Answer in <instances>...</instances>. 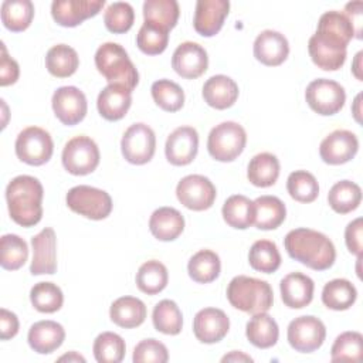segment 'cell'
I'll return each mask as SVG.
<instances>
[{"mask_svg":"<svg viewBox=\"0 0 363 363\" xmlns=\"http://www.w3.org/2000/svg\"><path fill=\"white\" fill-rule=\"evenodd\" d=\"M291 258L315 271L329 269L336 259L333 242L322 233L311 228L291 230L284 240Z\"/></svg>","mask_w":363,"mask_h":363,"instance_id":"obj_1","label":"cell"},{"mask_svg":"<svg viewBox=\"0 0 363 363\" xmlns=\"http://www.w3.org/2000/svg\"><path fill=\"white\" fill-rule=\"evenodd\" d=\"M43 184L38 179L21 174L14 177L6 189L9 214L21 227H33L43 217Z\"/></svg>","mask_w":363,"mask_h":363,"instance_id":"obj_2","label":"cell"},{"mask_svg":"<svg viewBox=\"0 0 363 363\" xmlns=\"http://www.w3.org/2000/svg\"><path fill=\"white\" fill-rule=\"evenodd\" d=\"M227 299L235 309L255 315L271 309L274 292L267 281L238 275L227 286Z\"/></svg>","mask_w":363,"mask_h":363,"instance_id":"obj_3","label":"cell"},{"mask_svg":"<svg viewBox=\"0 0 363 363\" xmlns=\"http://www.w3.org/2000/svg\"><path fill=\"white\" fill-rule=\"evenodd\" d=\"M95 67L109 84L126 86L133 91L139 74L125 48L116 43H105L95 52Z\"/></svg>","mask_w":363,"mask_h":363,"instance_id":"obj_4","label":"cell"},{"mask_svg":"<svg viewBox=\"0 0 363 363\" xmlns=\"http://www.w3.org/2000/svg\"><path fill=\"white\" fill-rule=\"evenodd\" d=\"M247 133L244 128L233 121L216 125L207 139V149L213 159L218 162H233L244 150Z\"/></svg>","mask_w":363,"mask_h":363,"instance_id":"obj_5","label":"cell"},{"mask_svg":"<svg viewBox=\"0 0 363 363\" xmlns=\"http://www.w3.org/2000/svg\"><path fill=\"white\" fill-rule=\"evenodd\" d=\"M67 206L79 216L91 220H104L112 211L111 196L101 189L79 184L67 193Z\"/></svg>","mask_w":363,"mask_h":363,"instance_id":"obj_6","label":"cell"},{"mask_svg":"<svg viewBox=\"0 0 363 363\" xmlns=\"http://www.w3.org/2000/svg\"><path fill=\"white\" fill-rule=\"evenodd\" d=\"M17 157L31 166H41L47 163L54 152V142L50 133L38 126H28L23 129L16 139Z\"/></svg>","mask_w":363,"mask_h":363,"instance_id":"obj_7","label":"cell"},{"mask_svg":"<svg viewBox=\"0 0 363 363\" xmlns=\"http://www.w3.org/2000/svg\"><path fill=\"white\" fill-rule=\"evenodd\" d=\"M99 164L98 145L88 136L79 135L68 140L62 150V166L75 176L92 173Z\"/></svg>","mask_w":363,"mask_h":363,"instance_id":"obj_8","label":"cell"},{"mask_svg":"<svg viewBox=\"0 0 363 363\" xmlns=\"http://www.w3.org/2000/svg\"><path fill=\"white\" fill-rule=\"evenodd\" d=\"M305 99L312 111L329 116L337 113L343 108L346 92L339 82L328 78H318L306 86Z\"/></svg>","mask_w":363,"mask_h":363,"instance_id":"obj_9","label":"cell"},{"mask_svg":"<svg viewBox=\"0 0 363 363\" xmlns=\"http://www.w3.org/2000/svg\"><path fill=\"white\" fill-rule=\"evenodd\" d=\"M123 157L132 164H145L152 160L156 150V136L146 123L130 125L121 140Z\"/></svg>","mask_w":363,"mask_h":363,"instance_id":"obj_10","label":"cell"},{"mask_svg":"<svg viewBox=\"0 0 363 363\" xmlns=\"http://www.w3.org/2000/svg\"><path fill=\"white\" fill-rule=\"evenodd\" d=\"M286 337L291 347L296 352L311 353L323 345L326 328L316 316H299L288 325Z\"/></svg>","mask_w":363,"mask_h":363,"instance_id":"obj_11","label":"cell"},{"mask_svg":"<svg viewBox=\"0 0 363 363\" xmlns=\"http://www.w3.org/2000/svg\"><path fill=\"white\" fill-rule=\"evenodd\" d=\"M216 187L208 177L201 174H189L183 177L176 187L179 201L193 211H203L213 206L216 200Z\"/></svg>","mask_w":363,"mask_h":363,"instance_id":"obj_12","label":"cell"},{"mask_svg":"<svg viewBox=\"0 0 363 363\" xmlns=\"http://www.w3.org/2000/svg\"><path fill=\"white\" fill-rule=\"evenodd\" d=\"M58 121L67 126L79 123L88 111L85 94L77 86H60L51 99Z\"/></svg>","mask_w":363,"mask_h":363,"instance_id":"obj_13","label":"cell"},{"mask_svg":"<svg viewBox=\"0 0 363 363\" xmlns=\"http://www.w3.org/2000/svg\"><path fill=\"white\" fill-rule=\"evenodd\" d=\"M359 150L357 136L346 129L329 133L319 146L320 159L328 164H343L352 160Z\"/></svg>","mask_w":363,"mask_h":363,"instance_id":"obj_14","label":"cell"},{"mask_svg":"<svg viewBox=\"0 0 363 363\" xmlns=\"http://www.w3.org/2000/svg\"><path fill=\"white\" fill-rule=\"evenodd\" d=\"M104 6L105 0H54L51 16L62 27H75L96 16Z\"/></svg>","mask_w":363,"mask_h":363,"instance_id":"obj_15","label":"cell"},{"mask_svg":"<svg viewBox=\"0 0 363 363\" xmlns=\"http://www.w3.org/2000/svg\"><path fill=\"white\" fill-rule=\"evenodd\" d=\"M172 67L183 78H199L207 71L208 67L207 51L197 43L184 41L174 50Z\"/></svg>","mask_w":363,"mask_h":363,"instance_id":"obj_16","label":"cell"},{"mask_svg":"<svg viewBox=\"0 0 363 363\" xmlns=\"http://www.w3.org/2000/svg\"><path fill=\"white\" fill-rule=\"evenodd\" d=\"M199 149V133L191 126L176 128L167 138L166 159L174 166H186L193 162Z\"/></svg>","mask_w":363,"mask_h":363,"instance_id":"obj_17","label":"cell"},{"mask_svg":"<svg viewBox=\"0 0 363 363\" xmlns=\"http://www.w3.org/2000/svg\"><path fill=\"white\" fill-rule=\"evenodd\" d=\"M33 261L30 272L33 275L54 274L57 271V237L51 227H45L31 238Z\"/></svg>","mask_w":363,"mask_h":363,"instance_id":"obj_18","label":"cell"},{"mask_svg":"<svg viewBox=\"0 0 363 363\" xmlns=\"http://www.w3.org/2000/svg\"><path fill=\"white\" fill-rule=\"evenodd\" d=\"M230 329V319L224 311L217 308H204L199 311L193 320V332L201 343L220 342Z\"/></svg>","mask_w":363,"mask_h":363,"instance_id":"obj_19","label":"cell"},{"mask_svg":"<svg viewBox=\"0 0 363 363\" xmlns=\"http://www.w3.org/2000/svg\"><path fill=\"white\" fill-rule=\"evenodd\" d=\"M230 3L227 0H199L196 3L194 30L203 37L216 35L228 16Z\"/></svg>","mask_w":363,"mask_h":363,"instance_id":"obj_20","label":"cell"},{"mask_svg":"<svg viewBox=\"0 0 363 363\" xmlns=\"http://www.w3.org/2000/svg\"><path fill=\"white\" fill-rule=\"evenodd\" d=\"M289 54V44L284 34L274 30L261 31L254 41V57L264 65H281Z\"/></svg>","mask_w":363,"mask_h":363,"instance_id":"obj_21","label":"cell"},{"mask_svg":"<svg viewBox=\"0 0 363 363\" xmlns=\"http://www.w3.org/2000/svg\"><path fill=\"white\" fill-rule=\"evenodd\" d=\"M315 34L328 43L347 48L349 41L354 37V28L345 13L332 10L320 16Z\"/></svg>","mask_w":363,"mask_h":363,"instance_id":"obj_22","label":"cell"},{"mask_svg":"<svg viewBox=\"0 0 363 363\" xmlns=\"http://www.w3.org/2000/svg\"><path fill=\"white\" fill-rule=\"evenodd\" d=\"M279 289L282 302L288 308L301 309L312 302L315 284L302 272H291L282 278Z\"/></svg>","mask_w":363,"mask_h":363,"instance_id":"obj_23","label":"cell"},{"mask_svg":"<svg viewBox=\"0 0 363 363\" xmlns=\"http://www.w3.org/2000/svg\"><path fill=\"white\" fill-rule=\"evenodd\" d=\"M132 104V91L126 86L108 84L98 95V112L106 121H119L129 111Z\"/></svg>","mask_w":363,"mask_h":363,"instance_id":"obj_24","label":"cell"},{"mask_svg":"<svg viewBox=\"0 0 363 363\" xmlns=\"http://www.w3.org/2000/svg\"><path fill=\"white\" fill-rule=\"evenodd\" d=\"M65 339V330L62 325L55 320H40L35 322L28 330V345L30 347L40 353L48 354L57 350Z\"/></svg>","mask_w":363,"mask_h":363,"instance_id":"obj_25","label":"cell"},{"mask_svg":"<svg viewBox=\"0 0 363 363\" xmlns=\"http://www.w3.org/2000/svg\"><path fill=\"white\" fill-rule=\"evenodd\" d=\"M203 98L211 108L227 109L238 98V85L227 75H213L203 85Z\"/></svg>","mask_w":363,"mask_h":363,"instance_id":"obj_26","label":"cell"},{"mask_svg":"<svg viewBox=\"0 0 363 363\" xmlns=\"http://www.w3.org/2000/svg\"><path fill=\"white\" fill-rule=\"evenodd\" d=\"M149 228L155 238L173 241L183 233L184 218L182 213L173 207H160L152 213Z\"/></svg>","mask_w":363,"mask_h":363,"instance_id":"obj_27","label":"cell"},{"mask_svg":"<svg viewBox=\"0 0 363 363\" xmlns=\"http://www.w3.org/2000/svg\"><path fill=\"white\" fill-rule=\"evenodd\" d=\"M109 316L111 320L121 328H138L146 319V306L139 298L121 296L112 302Z\"/></svg>","mask_w":363,"mask_h":363,"instance_id":"obj_28","label":"cell"},{"mask_svg":"<svg viewBox=\"0 0 363 363\" xmlns=\"http://www.w3.org/2000/svg\"><path fill=\"white\" fill-rule=\"evenodd\" d=\"M308 51L313 64L323 71H336L346 61V48L326 43L316 34L309 38Z\"/></svg>","mask_w":363,"mask_h":363,"instance_id":"obj_29","label":"cell"},{"mask_svg":"<svg viewBox=\"0 0 363 363\" xmlns=\"http://www.w3.org/2000/svg\"><path fill=\"white\" fill-rule=\"evenodd\" d=\"M254 225L259 230H275L284 223L286 217L285 204L275 196L265 194L257 197L254 200Z\"/></svg>","mask_w":363,"mask_h":363,"instance_id":"obj_30","label":"cell"},{"mask_svg":"<svg viewBox=\"0 0 363 363\" xmlns=\"http://www.w3.org/2000/svg\"><path fill=\"white\" fill-rule=\"evenodd\" d=\"M247 339L251 345L259 349L272 347L279 336V329L272 316L267 312L255 313L247 323L245 328Z\"/></svg>","mask_w":363,"mask_h":363,"instance_id":"obj_31","label":"cell"},{"mask_svg":"<svg viewBox=\"0 0 363 363\" xmlns=\"http://www.w3.org/2000/svg\"><path fill=\"white\" fill-rule=\"evenodd\" d=\"M279 176V160L275 155L262 152L255 155L247 169V177L250 183L257 187H269L275 184Z\"/></svg>","mask_w":363,"mask_h":363,"instance_id":"obj_32","label":"cell"},{"mask_svg":"<svg viewBox=\"0 0 363 363\" xmlns=\"http://www.w3.org/2000/svg\"><path fill=\"white\" fill-rule=\"evenodd\" d=\"M223 218L224 221L238 230H245L254 224L255 207L254 201L242 194L230 196L223 206Z\"/></svg>","mask_w":363,"mask_h":363,"instance_id":"obj_33","label":"cell"},{"mask_svg":"<svg viewBox=\"0 0 363 363\" xmlns=\"http://www.w3.org/2000/svg\"><path fill=\"white\" fill-rule=\"evenodd\" d=\"M79 65L77 51L67 44H57L51 47L45 55V67L48 72L57 78L71 77Z\"/></svg>","mask_w":363,"mask_h":363,"instance_id":"obj_34","label":"cell"},{"mask_svg":"<svg viewBox=\"0 0 363 363\" xmlns=\"http://www.w3.org/2000/svg\"><path fill=\"white\" fill-rule=\"evenodd\" d=\"M357 298V291L354 285L345 279L336 278L325 284L322 291V302L325 306L333 311H346L349 309Z\"/></svg>","mask_w":363,"mask_h":363,"instance_id":"obj_35","label":"cell"},{"mask_svg":"<svg viewBox=\"0 0 363 363\" xmlns=\"http://www.w3.org/2000/svg\"><path fill=\"white\" fill-rule=\"evenodd\" d=\"M180 9L176 0H146L143 3L145 23L155 24L170 31L179 20Z\"/></svg>","mask_w":363,"mask_h":363,"instance_id":"obj_36","label":"cell"},{"mask_svg":"<svg viewBox=\"0 0 363 363\" xmlns=\"http://www.w3.org/2000/svg\"><path fill=\"white\" fill-rule=\"evenodd\" d=\"M362 201V190L359 184L350 180H340L332 186L328 194V203L333 211L347 214L359 207Z\"/></svg>","mask_w":363,"mask_h":363,"instance_id":"obj_37","label":"cell"},{"mask_svg":"<svg viewBox=\"0 0 363 363\" xmlns=\"http://www.w3.org/2000/svg\"><path fill=\"white\" fill-rule=\"evenodd\" d=\"M34 17V4L30 0H4L1 3V21L10 31L28 28Z\"/></svg>","mask_w":363,"mask_h":363,"instance_id":"obj_38","label":"cell"},{"mask_svg":"<svg viewBox=\"0 0 363 363\" xmlns=\"http://www.w3.org/2000/svg\"><path fill=\"white\" fill-rule=\"evenodd\" d=\"M221 269V262L218 255L211 250L197 251L187 264V271L190 278L199 284L213 282Z\"/></svg>","mask_w":363,"mask_h":363,"instance_id":"obj_39","label":"cell"},{"mask_svg":"<svg viewBox=\"0 0 363 363\" xmlns=\"http://www.w3.org/2000/svg\"><path fill=\"white\" fill-rule=\"evenodd\" d=\"M169 281L167 268L156 259L146 261L142 264L136 274L138 288L147 295H156L162 292Z\"/></svg>","mask_w":363,"mask_h":363,"instance_id":"obj_40","label":"cell"},{"mask_svg":"<svg viewBox=\"0 0 363 363\" xmlns=\"http://www.w3.org/2000/svg\"><path fill=\"white\" fill-rule=\"evenodd\" d=\"M248 262L252 269L272 274L281 265V254L277 248V244L269 240L255 241L248 252Z\"/></svg>","mask_w":363,"mask_h":363,"instance_id":"obj_41","label":"cell"},{"mask_svg":"<svg viewBox=\"0 0 363 363\" xmlns=\"http://www.w3.org/2000/svg\"><path fill=\"white\" fill-rule=\"evenodd\" d=\"M153 326L164 335H179L183 328V315L177 303L170 299H163L153 308Z\"/></svg>","mask_w":363,"mask_h":363,"instance_id":"obj_42","label":"cell"},{"mask_svg":"<svg viewBox=\"0 0 363 363\" xmlns=\"http://www.w3.org/2000/svg\"><path fill=\"white\" fill-rule=\"evenodd\" d=\"M28 258L27 242L16 234H4L0 240V264L4 269L16 271Z\"/></svg>","mask_w":363,"mask_h":363,"instance_id":"obj_43","label":"cell"},{"mask_svg":"<svg viewBox=\"0 0 363 363\" xmlns=\"http://www.w3.org/2000/svg\"><path fill=\"white\" fill-rule=\"evenodd\" d=\"M332 362H360L363 359V336L359 332L340 333L330 349Z\"/></svg>","mask_w":363,"mask_h":363,"instance_id":"obj_44","label":"cell"},{"mask_svg":"<svg viewBox=\"0 0 363 363\" xmlns=\"http://www.w3.org/2000/svg\"><path fill=\"white\" fill-rule=\"evenodd\" d=\"M150 91L156 105L166 112H177L184 105V92L182 86L170 79L155 81Z\"/></svg>","mask_w":363,"mask_h":363,"instance_id":"obj_45","label":"cell"},{"mask_svg":"<svg viewBox=\"0 0 363 363\" xmlns=\"http://www.w3.org/2000/svg\"><path fill=\"white\" fill-rule=\"evenodd\" d=\"M286 190L289 196L299 203H312L319 194L316 177L306 170H295L288 176Z\"/></svg>","mask_w":363,"mask_h":363,"instance_id":"obj_46","label":"cell"},{"mask_svg":"<svg viewBox=\"0 0 363 363\" xmlns=\"http://www.w3.org/2000/svg\"><path fill=\"white\" fill-rule=\"evenodd\" d=\"M33 306L43 313H54L61 309L64 302L62 291L52 282H38L30 291Z\"/></svg>","mask_w":363,"mask_h":363,"instance_id":"obj_47","label":"cell"},{"mask_svg":"<svg viewBox=\"0 0 363 363\" xmlns=\"http://www.w3.org/2000/svg\"><path fill=\"white\" fill-rule=\"evenodd\" d=\"M125 352V340L113 332H102L94 342V356L98 363H119Z\"/></svg>","mask_w":363,"mask_h":363,"instance_id":"obj_48","label":"cell"},{"mask_svg":"<svg viewBox=\"0 0 363 363\" xmlns=\"http://www.w3.org/2000/svg\"><path fill=\"white\" fill-rule=\"evenodd\" d=\"M169 43V31L150 23H143L136 35L139 50L147 55L162 54Z\"/></svg>","mask_w":363,"mask_h":363,"instance_id":"obj_49","label":"cell"},{"mask_svg":"<svg viewBox=\"0 0 363 363\" xmlns=\"http://www.w3.org/2000/svg\"><path fill=\"white\" fill-rule=\"evenodd\" d=\"M135 21L133 7L126 1H115L109 4L104 14L105 27L113 34H122L130 30Z\"/></svg>","mask_w":363,"mask_h":363,"instance_id":"obj_50","label":"cell"},{"mask_svg":"<svg viewBox=\"0 0 363 363\" xmlns=\"http://www.w3.org/2000/svg\"><path fill=\"white\" fill-rule=\"evenodd\" d=\"M135 363H166L169 360L167 347L156 339H145L133 349Z\"/></svg>","mask_w":363,"mask_h":363,"instance_id":"obj_51","label":"cell"},{"mask_svg":"<svg viewBox=\"0 0 363 363\" xmlns=\"http://www.w3.org/2000/svg\"><path fill=\"white\" fill-rule=\"evenodd\" d=\"M363 220L360 217L354 218L350 221L345 230V241L347 250L357 255L362 257V248H363Z\"/></svg>","mask_w":363,"mask_h":363,"instance_id":"obj_52","label":"cell"},{"mask_svg":"<svg viewBox=\"0 0 363 363\" xmlns=\"http://www.w3.org/2000/svg\"><path fill=\"white\" fill-rule=\"evenodd\" d=\"M20 68L16 60H13L4 47L1 44V60H0V85L7 86L14 84L18 79Z\"/></svg>","mask_w":363,"mask_h":363,"instance_id":"obj_53","label":"cell"},{"mask_svg":"<svg viewBox=\"0 0 363 363\" xmlns=\"http://www.w3.org/2000/svg\"><path fill=\"white\" fill-rule=\"evenodd\" d=\"M18 332V318L16 313L7 311L6 308L0 309V339L9 340L14 337Z\"/></svg>","mask_w":363,"mask_h":363,"instance_id":"obj_54","label":"cell"},{"mask_svg":"<svg viewBox=\"0 0 363 363\" xmlns=\"http://www.w3.org/2000/svg\"><path fill=\"white\" fill-rule=\"evenodd\" d=\"M362 13H363V3L362 1H352L347 3L345 7V14L350 20L353 28H354V37L362 38Z\"/></svg>","mask_w":363,"mask_h":363,"instance_id":"obj_55","label":"cell"},{"mask_svg":"<svg viewBox=\"0 0 363 363\" xmlns=\"http://www.w3.org/2000/svg\"><path fill=\"white\" fill-rule=\"evenodd\" d=\"M221 362H252V357L248 356V354H245V353H242V352L234 350V352L225 354V356L221 359Z\"/></svg>","mask_w":363,"mask_h":363,"instance_id":"obj_56","label":"cell"},{"mask_svg":"<svg viewBox=\"0 0 363 363\" xmlns=\"http://www.w3.org/2000/svg\"><path fill=\"white\" fill-rule=\"evenodd\" d=\"M362 55H363V51H359L354 57V61H353V65H352V72L353 75L359 79V81H363V75H362Z\"/></svg>","mask_w":363,"mask_h":363,"instance_id":"obj_57","label":"cell"},{"mask_svg":"<svg viewBox=\"0 0 363 363\" xmlns=\"http://www.w3.org/2000/svg\"><path fill=\"white\" fill-rule=\"evenodd\" d=\"M360 99H362V94H359L356 98H354V102H353V108H352V112H353V116L354 119L362 123V109H360Z\"/></svg>","mask_w":363,"mask_h":363,"instance_id":"obj_58","label":"cell"},{"mask_svg":"<svg viewBox=\"0 0 363 363\" xmlns=\"http://www.w3.org/2000/svg\"><path fill=\"white\" fill-rule=\"evenodd\" d=\"M58 360H60V362H62V360H68V362H85V359H84L81 354H78L77 352H71V353H68V354H64V356H61Z\"/></svg>","mask_w":363,"mask_h":363,"instance_id":"obj_59","label":"cell"}]
</instances>
